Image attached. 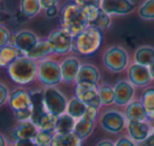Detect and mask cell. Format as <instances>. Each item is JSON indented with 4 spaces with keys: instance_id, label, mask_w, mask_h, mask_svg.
<instances>
[{
    "instance_id": "obj_4",
    "label": "cell",
    "mask_w": 154,
    "mask_h": 146,
    "mask_svg": "<svg viewBox=\"0 0 154 146\" xmlns=\"http://www.w3.org/2000/svg\"><path fill=\"white\" fill-rule=\"evenodd\" d=\"M38 80L45 86H56L62 81L60 63L51 58L38 62Z\"/></svg>"
},
{
    "instance_id": "obj_19",
    "label": "cell",
    "mask_w": 154,
    "mask_h": 146,
    "mask_svg": "<svg viewBox=\"0 0 154 146\" xmlns=\"http://www.w3.org/2000/svg\"><path fill=\"white\" fill-rule=\"evenodd\" d=\"M125 116L129 122H144L149 114L140 101H133L128 104Z\"/></svg>"
},
{
    "instance_id": "obj_48",
    "label": "cell",
    "mask_w": 154,
    "mask_h": 146,
    "mask_svg": "<svg viewBox=\"0 0 154 146\" xmlns=\"http://www.w3.org/2000/svg\"><path fill=\"white\" fill-rule=\"evenodd\" d=\"M149 71H150L152 79H154V61L150 64V66H149Z\"/></svg>"
},
{
    "instance_id": "obj_18",
    "label": "cell",
    "mask_w": 154,
    "mask_h": 146,
    "mask_svg": "<svg viewBox=\"0 0 154 146\" xmlns=\"http://www.w3.org/2000/svg\"><path fill=\"white\" fill-rule=\"evenodd\" d=\"M31 93L32 98V115L31 121L37 124L38 120L42 116L44 113H46L44 105V95H43V89H35Z\"/></svg>"
},
{
    "instance_id": "obj_41",
    "label": "cell",
    "mask_w": 154,
    "mask_h": 146,
    "mask_svg": "<svg viewBox=\"0 0 154 146\" xmlns=\"http://www.w3.org/2000/svg\"><path fill=\"white\" fill-rule=\"evenodd\" d=\"M14 146H38L35 140H19L14 144Z\"/></svg>"
},
{
    "instance_id": "obj_3",
    "label": "cell",
    "mask_w": 154,
    "mask_h": 146,
    "mask_svg": "<svg viewBox=\"0 0 154 146\" xmlns=\"http://www.w3.org/2000/svg\"><path fill=\"white\" fill-rule=\"evenodd\" d=\"M103 41V32L95 27H88L73 38L72 51L82 56L93 55L100 49Z\"/></svg>"
},
{
    "instance_id": "obj_26",
    "label": "cell",
    "mask_w": 154,
    "mask_h": 146,
    "mask_svg": "<svg viewBox=\"0 0 154 146\" xmlns=\"http://www.w3.org/2000/svg\"><path fill=\"white\" fill-rule=\"evenodd\" d=\"M82 140L77 134H55L51 146H82Z\"/></svg>"
},
{
    "instance_id": "obj_11",
    "label": "cell",
    "mask_w": 154,
    "mask_h": 146,
    "mask_svg": "<svg viewBox=\"0 0 154 146\" xmlns=\"http://www.w3.org/2000/svg\"><path fill=\"white\" fill-rule=\"evenodd\" d=\"M83 10L87 16L89 27L104 32L111 24V16L103 12L101 8H85Z\"/></svg>"
},
{
    "instance_id": "obj_17",
    "label": "cell",
    "mask_w": 154,
    "mask_h": 146,
    "mask_svg": "<svg viewBox=\"0 0 154 146\" xmlns=\"http://www.w3.org/2000/svg\"><path fill=\"white\" fill-rule=\"evenodd\" d=\"M114 96H116V102L118 105H126L130 103L134 96V85L129 81L121 80L116 82L114 85Z\"/></svg>"
},
{
    "instance_id": "obj_12",
    "label": "cell",
    "mask_w": 154,
    "mask_h": 146,
    "mask_svg": "<svg viewBox=\"0 0 154 146\" xmlns=\"http://www.w3.org/2000/svg\"><path fill=\"white\" fill-rule=\"evenodd\" d=\"M97 85H87V84H77L75 88V97L81 100L87 106L100 107L101 101L97 93Z\"/></svg>"
},
{
    "instance_id": "obj_43",
    "label": "cell",
    "mask_w": 154,
    "mask_h": 146,
    "mask_svg": "<svg viewBox=\"0 0 154 146\" xmlns=\"http://www.w3.org/2000/svg\"><path fill=\"white\" fill-rule=\"evenodd\" d=\"M116 146H135L134 143L128 138H122L116 143Z\"/></svg>"
},
{
    "instance_id": "obj_42",
    "label": "cell",
    "mask_w": 154,
    "mask_h": 146,
    "mask_svg": "<svg viewBox=\"0 0 154 146\" xmlns=\"http://www.w3.org/2000/svg\"><path fill=\"white\" fill-rule=\"evenodd\" d=\"M138 146H154V135L151 134L147 139H145L144 141L140 142Z\"/></svg>"
},
{
    "instance_id": "obj_44",
    "label": "cell",
    "mask_w": 154,
    "mask_h": 146,
    "mask_svg": "<svg viewBox=\"0 0 154 146\" xmlns=\"http://www.w3.org/2000/svg\"><path fill=\"white\" fill-rule=\"evenodd\" d=\"M58 6H55V8H51L48 10L45 11V15H46L47 18H55L58 15Z\"/></svg>"
},
{
    "instance_id": "obj_38",
    "label": "cell",
    "mask_w": 154,
    "mask_h": 146,
    "mask_svg": "<svg viewBox=\"0 0 154 146\" xmlns=\"http://www.w3.org/2000/svg\"><path fill=\"white\" fill-rule=\"evenodd\" d=\"M97 113H99V108L94 107V106H87V110H86L85 114H84V118L88 120H91V121H95L97 117Z\"/></svg>"
},
{
    "instance_id": "obj_29",
    "label": "cell",
    "mask_w": 154,
    "mask_h": 146,
    "mask_svg": "<svg viewBox=\"0 0 154 146\" xmlns=\"http://www.w3.org/2000/svg\"><path fill=\"white\" fill-rule=\"evenodd\" d=\"M41 5L39 0H20L19 3V11L24 14L29 19L34 18L40 13Z\"/></svg>"
},
{
    "instance_id": "obj_20",
    "label": "cell",
    "mask_w": 154,
    "mask_h": 146,
    "mask_svg": "<svg viewBox=\"0 0 154 146\" xmlns=\"http://www.w3.org/2000/svg\"><path fill=\"white\" fill-rule=\"evenodd\" d=\"M128 132L132 140L136 142H142L150 136L151 127L146 122H129Z\"/></svg>"
},
{
    "instance_id": "obj_24",
    "label": "cell",
    "mask_w": 154,
    "mask_h": 146,
    "mask_svg": "<svg viewBox=\"0 0 154 146\" xmlns=\"http://www.w3.org/2000/svg\"><path fill=\"white\" fill-rule=\"evenodd\" d=\"M134 63L149 67L154 61V47L149 45H143L134 52Z\"/></svg>"
},
{
    "instance_id": "obj_39",
    "label": "cell",
    "mask_w": 154,
    "mask_h": 146,
    "mask_svg": "<svg viewBox=\"0 0 154 146\" xmlns=\"http://www.w3.org/2000/svg\"><path fill=\"white\" fill-rule=\"evenodd\" d=\"M39 3H40L41 8H42V10L46 11L51 8L58 6L59 0H39Z\"/></svg>"
},
{
    "instance_id": "obj_45",
    "label": "cell",
    "mask_w": 154,
    "mask_h": 146,
    "mask_svg": "<svg viewBox=\"0 0 154 146\" xmlns=\"http://www.w3.org/2000/svg\"><path fill=\"white\" fill-rule=\"evenodd\" d=\"M15 18H16V20H18L19 22H25L26 20H29V18H27L24 14H22L20 11L16 14V17H15Z\"/></svg>"
},
{
    "instance_id": "obj_7",
    "label": "cell",
    "mask_w": 154,
    "mask_h": 146,
    "mask_svg": "<svg viewBox=\"0 0 154 146\" xmlns=\"http://www.w3.org/2000/svg\"><path fill=\"white\" fill-rule=\"evenodd\" d=\"M73 38L75 37L67 30L60 27L54 30L47 37L49 45L54 55H66L72 51Z\"/></svg>"
},
{
    "instance_id": "obj_50",
    "label": "cell",
    "mask_w": 154,
    "mask_h": 146,
    "mask_svg": "<svg viewBox=\"0 0 154 146\" xmlns=\"http://www.w3.org/2000/svg\"><path fill=\"white\" fill-rule=\"evenodd\" d=\"M149 117H150V119L154 122V112L151 113V114H149Z\"/></svg>"
},
{
    "instance_id": "obj_10",
    "label": "cell",
    "mask_w": 154,
    "mask_h": 146,
    "mask_svg": "<svg viewBox=\"0 0 154 146\" xmlns=\"http://www.w3.org/2000/svg\"><path fill=\"white\" fill-rule=\"evenodd\" d=\"M8 105L13 113L23 112L32 110V98L31 93L23 88H16L10 94Z\"/></svg>"
},
{
    "instance_id": "obj_37",
    "label": "cell",
    "mask_w": 154,
    "mask_h": 146,
    "mask_svg": "<svg viewBox=\"0 0 154 146\" xmlns=\"http://www.w3.org/2000/svg\"><path fill=\"white\" fill-rule=\"evenodd\" d=\"M10 90L4 84L0 83V106L4 105L6 102H8V98H10Z\"/></svg>"
},
{
    "instance_id": "obj_6",
    "label": "cell",
    "mask_w": 154,
    "mask_h": 146,
    "mask_svg": "<svg viewBox=\"0 0 154 146\" xmlns=\"http://www.w3.org/2000/svg\"><path fill=\"white\" fill-rule=\"evenodd\" d=\"M104 66L112 73H121L129 63V55L127 51L120 45L108 47L103 56Z\"/></svg>"
},
{
    "instance_id": "obj_40",
    "label": "cell",
    "mask_w": 154,
    "mask_h": 146,
    "mask_svg": "<svg viewBox=\"0 0 154 146\" xmlns=\"http://www.w3.org/2000/svg\"><path fill=\"white\" fill-rule=\"evenodd\" d=\"M5 138H6V140H8V142L12 143V144H15L17 141H19V138H18V136H17V132L15 128H12L11 130H8Z\"/></svg>"
},
{
    "instance_id": "obj_15",
    "label": "cell",
    "mask_w": 154,
    "mask_h": 146,
    "mask_svg": "<svg viewBox=\"0 0 154 146\" xmlns=\"http://www.w3.org/2000/svg\"><path fill=\"white\" fill-rule=\"evenodd\" d=\"M60 67H61L62 81L64 83L70 84L75 82L78 73H79L80 67H81V63H80L79 59L73 57V56L64 58L62 62L60 63Z\"/></svg>"
},
{
    "instance_id": "obj_46",
    "label": "cell",
    "mask_w": 154,
    "mask_h": 146,
    "mask_svg": "<svg viewBox=\"0 0 154 146\" xmlns=\"http://www.w3.org/2000/svg\"><path fill=\"white\" fill-rule=\"evenodd\" d=\"M97 146H116V144L111 142V141H108V140H103L101 142H99L97 144Z\"/></svg>"
},
{
    "instance_id": "obj_30",
    "label": "cell",
    "mask_w": 154,
    "mask_h": 146,
    "mask_svg": "<svg viewBox=\"0 0 154 146\" xmlns=\"http://www.w3.org/2000/svg\"><path fill=\"white\" fill-rule=\"evenodd\" d=\"M99 98L101 101V105H110L116 102V96H114V89L108 84H102L97 88Z\"/></svg>"
},
{
    "instance_id": "obj_16",
    "label": "cell",
    "mask_w": 154,
    "mask_h": 146,
    "mask_svg": "<svg viewBox=\"0 0 154 146\" xmlns=\"http://www.w3.org/2000/svg\"><path fill=\"white\" fill-rule=\"evenodd\" d=\"M100 80V71L97 66L90 63L81 64L78 73L75 84H87V85H97Z\"/></svg>"
},
{
    "instance_id": "obj_1",
    "label": "cell",
    "mask_w": 154,
    "mask_h": 146,
    "mask_svg": "<svg viewBox=\"0 0 154 146\" xmlns=\"http://www.w3.org/2000/svg\"><path fill=\"white\" fill-rule=\"evenodd\" d=\"M60 24L62 29L70 33L73 37L78 36L89 27L84 10L73 1L67 2L61 8Z\"/></svg>"
},
{
    "instance_id": "obj_47",
    "label": "cell",
    "mask_w": 154,
    "mask_h": 146,
    "mask_svg": "<svg viewBox=\"0 0 154 146\" xmlns=\"http://www.w3.org/2000/svg\"><path fill=\"white\" fill-rule=\"evenodd\" d=\"M8 140H6L5 136L0 132V146H8Z\"/></svg>"
},
{
    "instance_id": "obj_13",
    "label": "cell",
    "mask_w": 154,
    "mask_h": 146,
    "mask_svg": "<svg viewBox=\"0 0 154 146\" xmlns=\"http://www.w3.org/2000/svg\"><path fill=\"white\" fill-rule=\"evenodd\" d=\"M101 125L106 132L118 134L124 128L125 118L116 110H108L101 118Z\"/></svg>"
},
{
    "instance_id": "obj_21",
    "label": "cell",
    "mask_w": 154,
    "mask_h": 146,
    "mask_svg": "<svg viewBox=\"0 0 154 146\" xmlns=\"http://www.w3.org/2000/svg\"><path fill=\"white\" fill-rule=\"evenodd\" d=\"M24 56L17 47L8 44L0 49V67L8 68L12 63H14L19 57Z\"/></svg>"
},
{
    "instance_id": "obj_27",
    "label": "cell",
    "mask_w": 154,
    "mask_h": 146,
    "mask_svg": "<svg viewBox=\"0 0 154 146\" xmlns=\"http://www.w3.org/2000/svg\"><path fill=\"white\" fill-rule=\"evenodd\" d=\"M86 110H87V105L85 103L79 100L77 97L71 98L68 101L66 108V114H68L69 116H71L73 119L79 120L84 116Z\"/></svg>"
},
{
    "instance_id": "obj_34",
    "label": "cell",
    "mask_w": 154,
    "mask_h": 146,
    "mask_svg": "<svg viewBox=\"0 0 154 146\" xmlns=\"http://www.w3.org/2000/svg\"><path fill=\"white\" fill-rule=\"evenodd\" d=\"M56 132H46V130H39L38 135L35 138V142L38 146H51L54 137Z\"/></svg>"
},
{
    "instance_id": "obj_23",
    "label": "cell",
    "mask_w": 154,
    "mask_h": 146,
    "mask_svg": "<svg viewBox=\"0 0 154 146\" xmlns=\"http://www.w3.org/2000/svg\"><path fill=\"white\" fill-rule=\"evenodd\" d=\"M51 55H53V51H51V47L49 45L47 39H45V40H39L36 46L25 56L32 59V60L39 62V61L43 60V59L48 58Z\"/></svg>"
},
{
    "instance_id": "obj_31",
    "label": "cell",
    "mask_w": 154,
    "mask_h": 146,
    "mask_svg": "<svg viewBox=\"0 0 154 146\" xmlns=\"http://www.w3.org/2000/svg\"><path fill=\"white\" fill-rule=\"evenodd\" d=\"M57 118L48 113H44L40 119L38 120L36 125L39 127L40 130H46V132H55V126L57 122Z\"/></svg>"
},
{
    "instance_id": "obj_22",
    "label": "cell",
    "mask_w": 154,
    "mask_h": 146,
    "mask_svg": "<svg viewBox=\"0 0 154 146\" xmlns=\"http://www.w3.org/2000/svg\"><path fill=\"white\" fill-rule=\"evenodd\" d=\"M19 140H35L39 132V127L32 121H25L19 123L15 127Z\"/></svg>"
},
{
    "instance_id": "obj_51",
    "label": "cell",
    "mask_w": 154,
    "mask_h": 146,
    "mask_svg": "<svg viewBox=\"0 0 154 146\" xmlns=\"http://www.w3.org/2000/svg\"><path fill=\"white\" fill-rule=\"evenodd\" d=\"M152 134H153V135H154V132H152Z\"/></svg>"
},
{
    "instance_id": "obj_2",
    "label": "cell",
    "mask_w": 154,
    "mask_h": 146,
    "mask_svg": "<svg viewBox=\"0 0 154 146\" xmlns=\"http://www.w3.org/2000/svg\"><path fill=\"white\" fill-rule=\"evenodd\" d=\"M11 80L18 85H27L38 79V62L21 56L8 67Z\"/></svg>"
},
{
    "instance_id": "obj_14",
    "label": "cell",
    "mask_w": 154,
    "mask_h": 146,
    "mask_svg": "<svg viewBox=\"0 0 154 146\" xmlns=\"http://www.w3.org/2000/svg\"><path fill=\"white\" fill-rule=\"evenodd\" d=\"M128 78L129 82L134 86H146L152 80L149 67L136 63L130 65L128 68Z\"/></svg>"
},
{
    "instance_id": "obj_8",
    "label": "cell",
    "mask_w": 154,
    "mask_h": 146,
    "mask_svg": "<svg viewBox=\"0 0 154 146\" xmlns=\"http://www.w3.org/2000/svg\"><path fill=\"white\" fill-rule=\"evenodd\" d=\"M38 42L39 38L34 32L29 30H21L12 36L10 44L17 47L25 56L36 46Z\"/></svg>"
},
{
    "instance_id": "obj_36",
    "label": "cell",
    "mask_w": 154,
    "mask_h": 146,
    "mask_svg": "<svg viewBox=\"0 0 154 146\" xmlns=\"http://www.w3.org/2000/svg\"><path fill=\"white\" fill-rule=\"evenodd\" d=\"M82 8H100L101 6V0H72Z\"/></svg>"
},
{
    "instance_id": "obj_35",
    "label": "cell",
    "mask_w": 154,
    "mask_h": 146,
    "mask_svg": "<svg viewBox=\"0 0 154 146\" xmlns=\"http://www.w3.org/2000/svg\"><path fill=\"white\" fill-rule=\"evenodd\" d=\"M11 40H12L11 32L5 27L0 24V49L10 44Z\"/></svg>"
},
{
    "instance_id": "obj_49",
    "label": "cell",
    "mask_w": 154,
    "mask_h": 146,
    "mask_svg": "<svg viewBox=\"0 0 154 146\" xmlns=\"http://www.w3.org/2000/svg\"><path fill=\"white\" fill-rule=\"evenodd\" d=\"M3 20V8H2V5L0 4V23Z\"/></svg>"
},
{
    "instance_id": "obj_25",
    "label": "cell",
    "mask_w": 154,
    "mask_h": 146,
    "mask_svg": "<svg viewBox=\"0 0 154 146\" xmlns=\"http://www.w3.org/2000/svg\"><path fill=\"white\" fill-rule=\"evenodd\" d=\"M75 122H77V120L73 119L72 117L65 113V114H63L57 118V122H56V126H55V132L56 134H62V135L73 132Z\"/></svg>"
},
{
    "instance_id": "obj_5",
    "label": "cell",
    "mask_w": 154,
    "mask_h": 146,
    "mask_svg": "<svg viewBox=\"0 0 154 146\" xmlns=\"http://www.w3.org/2000/svg\"><path fill=\"white\" fill-rule=\"evenodd\" d=\"M45 110L48 114L59 117L66 113L67 101L65 95L56 86H49L43 89Z\"/></svg>"
},
{
    "instance_id": "obj_28",
    "label": "cell",
    "mask_w": 154,
    "mask_h": 146,
    "mask_svg": "<svg viewBox=\"0 0 154 146\" xmlns=\"http://www.w3.org/2000/svg\"><path fill=\"white\" fill-rule=\"evenodd\" d=\"M93 127H94V121L82 117L81 119L77 120V122H75L73 132L77 134L82 140H84L91 135V132H93Z\"/></svg>"
},
{
    "instance_id": "obj_33",
    "label": "cell",
    "mask_w": 154,
    "mask_h": 146,
    "mask_svg": "<svg viewBox=\"0 0 154 146\" xmlns=\"http://www.w3.org/2000/svg\"><path fill=\"white\" fill-rule=\"evenodd\" d=\"M148 112V114L154 112V87H149L143 93L142 101H140Z\"/></svg>"
},
{
    "instance_id": "obj_32",
    "label": "cell",
    "mask_w": 154,
    "mask_h": 146,
    "mask_svg": "<svg viewBox=\"0 0 154 146\" xmlns=\"http://www.w3.org/2000/svg\"><path fill=\"white\" fill-rule=\"evenodd\" d=\"M137 14L144 20H154V0H145L138 8Z\"/></svg>"
},
{
    "instance_id": "obj_9",
    "label": "cell",
    "mask_w": 154,
    "mask_h": 146,
    "mask_svg": "<svg viewBox=\"0 0 154 146\" xmlns=\"http://www.w3.org/2000/svg\"><path fill=\"white\" fill-rule=\"evenodd\" d=\"M101 10L110 15H128L135 8L133 0H101Z\"/></svg>"
}]
</instances>
